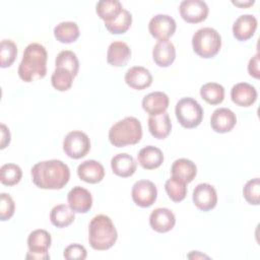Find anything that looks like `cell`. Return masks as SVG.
<instances>
[{
    "instance_id": "52a82bcc",
    "label": "cell",
    "mask_w": 260,
    "mask_h": 260,
    "mask_svg": "<svg viewBox=\"0 0 260 260\" xmlns=\"http://www.w3.org/2000/svg\"><path fill=\"white\" fill-rule=\"evenodd\" d=\"M63 150L71 158L84 157L90 150L89 137L82 131H70L63 140Z\"/></svg>"
},
{
    "instance_id": "8d00e7d4",
    "label": "cell",
    "mask_w": 260,
    "mask_h": 260,
    "mask_svg": "<svg viewBox=\"0 0 260 260\" xmlns=\"http://www.w3.org/2000/svg\"><path fill=\"white\" fill-rule=\"evenodd\" d=\"M243 195L246 201L253 205H258L260 202V180L259 178H254L249 180L244 188Z\"/></svg>"
},
{
    "instance_id": "7c38bea8",
    "label": "cell",
    "mask_w": 260,
    "mask_h": 260,
    "mask_svg": "<svg viewBox=\"0 0 260 260\" xmlns=\"http://www.w3.org/2000/svg\"><path fill=\"white\" fill-rule=\"evenodd\" d=\"M69 207L76 213H85L92 206V196L90 192L81 187H73L67 194Z\"/></svg>"
},
{
    "instance_id": "d6a6232c",
    "label": "cell",
    "mask_w": 260,
    "mask_h": 260,
    "mask_svg": "<svg viewBox=\"0 0 260 260\" xmlns=\"http://www.w3.org/2000/svg\"><path fill=\"white\" fill-rule=\"evenodd\" d=\"M187 184L183 181L171 177L166 181L165 189L171 200L174 202H181L185 199L187 194Z\"/></svg>"
},
{
    "instance_id": "f546056e",
    "label": "cell",
    "mask_w": 260,
    "mask_h": 260,
    "mask_svg": "<svg viewBox=\"0 0 260 260\" xmlns=\"http://www.w3.org/2000/svg\"><path fill=\"white\" fill-rule=\"evenodd\" d=\"M201 98L209 105H218L224 100V88L216 82H207L200 88Z\"/></svg>"
},
{
    "instance_id": "6da1fadb",
    "label": "cell",
    "mask_w": 260,
    "mask_h": 260,
    "mask_svg": "<svg viewBox=\"0 0 260 260\" xmlns=\"http://www.w3.org/2000/svg\"><path fill=\"white\" fill-rule=\"evenodd\" d=\"M32 183L47 190L62 189L70 179L68 166L59 159H49L37 162L31 168Z\"/></svg>"
},
{
    "instance_id": "277c9868",
    "label": "cell",
    "mask_w": 260,
    "mask_h": 260,
    "mask_svg": "<svg viewBox=\"0 0 260 260\" xmlns=\"http://www.w3.org/2000/svg\"><path fill=\"white\" fill-rule=\"evenodd\" d=\"M141 137L142 126L135 117H126L116 122L109 130V140L116 147L136 144Z\"/></svg>"
},
{
    "instance_id": "74e56055",
    "label": "cell",
    "mask_w": 260,
    "mask_h": 260,
    "mask_svg": "<svg viewBox=\"0 0 260 260\" xmlns=\"http://www.w3.org/2000/svg\"><path fill=\"white\" fill-rule=\"evenodd\" d=\"M15 210V204L12 197L7 193L0 194V219L8 220L12 217Z\"/></svg>"
},
{
    "instance_id": "cb8c5ba5",
    "label": "cell",
    "mask_w": 260,
    "mask_h": 260,
    "mask_svg": "<svg viewBox=\"0 0 260 260\" xmlns=\"http://www.w3.org/2000/svg\"><path fill=\"white\" fill-rule=\"evenodd\" d=\"M111 168L115 175L127 178L132 176L137 168V164L133 156L128 153H118L111 159Z\"/></svg>"
},
{
    "instance_id": "f1b7e54d",
    "label": "cell",
    "mask_w": 260,
    "mask_h": 260,
    "mask_svg": "<svg viewBox=\"0 0 260 260\" xmlns=\"http://www.w3.org/2000/svg\"><path fill=\"white\" fill-rule=\"evenodd\" d=\"M74 211L69 205L58 204L54 206L50 212V220L57 228H65L74 221Z\"/></svg>"
},
{
    "instance_id": "7bdbcfd3",
    "label": "cell",
    "mask_w": 260,
    "mask_h": 260,
    "mask_svg": "<svg viewBox=\"0 0 260 260\" xmlns=\"http://www.w3.org/2000/svg\"><path fill=\"white\" fill-rule=\"evenodd\" d=\"M188 258L190 259H197V258H208V256L204 255V254H201L199 253L198 251H192L190 254H188L187 256Z\"/></svg>"
},
{
    "instance_id": "836d02e7",
    "label": "cell",
    "mask_w": 260,
    "mask_h": 260,
    "mask_svg": "<svg viewBox=\"0 0 260 260\" xmlns=\"http://www.w3.org/2000/svg\"><path fill=\"white\" fill-rule=\"evenodd\" d=\"M74 77L75 76L69 70L56 68L52 73L51 82L53 87L58 91H66L71 87Z\"/></svg>"
},
{
    "instance_id": "4fadbf2b",
    "label": "cell",
    "mask_w": 260,
    "mask_h": 260,
    "mask_svg": "<svg viewBox=\"0 0 260 260\" xmlns=\"http://www.w3.org/2000/svg\"><path fill=\"white\" fill-rule=\"evenodd\" d=\"M237 124L236 114L228 108H219L213 111L210 117L211 128L217 133H228Z\"/></svg>"
},
{
    "instance_id": "83f0119b",
    "label": "cell",
    "mask_w": 260,
    "mask_h": 260,
    "mask_svg": "<svg viewBox=\"0 0 260 260\" xmlns=\"http://www.w3.org/2000/svg\"><path fill=\"white\" fill-rule=\"evenodd\" d=\"M54 37L63 44L73 43L79 37L78 25L73 21H62L54 27Z\"/></svg>"
},
{
    "instance_id": "e575fe53",
    "label": "cell",
    "mask_w": 260,
    "mask_h": 260,
    "mask_svg": "<svg viewBox=\"0 0 260 260\" xmlns=\"http://www.w3.org/2000/svg\"><path fill=\"white\" fill-rule=\"evenodd\" d=\"M22 177V171L15 164H5L0 169V181L5 186L18 184Z\"/></svg>"
},
{
    "instance_id": "ab89813d",
    "label": "cell",
    "mask_w": 260,
    "mask_h": 260,
    "mask_svg": "<svg viewBox=\"0 0 260 260\" xmlns=\"http://www.w3.org/2000/svg\"><path fill=\"white\" fill-rule=\"evenodd\" d=\"M248 72L254 78H259V54L256 53L248 63Z\"/></svg>"
},
{
    "instance_id": "e0dca14e",
    "label": "cell",
    "mask_w": 260,
    "mask_h": 260,
    "mask_svg": "<svg viewBox=\"0 0 260 260\" xmlns=\"http://www.w3.org/2000/svg\"><path fill=\"white\" fill-rule=\"evenodd\" d=\"M256 88L247 82H239L231 89L232 101L240 107H250L257 100Z\"/></svg>"
},
{
    "instance_id": "1f68e13d",
    "label": "cell",
    "mask_w": 260,
    "mask_h": 260,
    "mask_svg": "<svg viewBox=\"0 0 260 260\" xmlns=\"http://www.w3.org/2000/svg\"><path fill=\"white\" fill-rule=\"evenodd\" d=\"M131 23H132L131 13L128 10L123 9L117 18H115L110 22H105V26L111 34L120 35V34L126 32L130 28Z\"/></svg>"
},
{
    "instance_id": "d6986e66",
    "label": "cell",
    "mask_w": 260,
    "mask_h": 260,
    "mask_svg": "<svg viewBox=\"0 0 260 260\" xmlns=\"http://www.w3.org/2000/svg\"><path fill=\"white\" fill-rule=\"evenodd\" d=\"M131 58L129 46L122 41H115L110 44L107 51V62L115 67L125 66Z\"/></svg>"
},
{
    "instance_id": "4dcf8cb0",
    "label": "cell",
    "mask_w": 260,
    "mask_h": 260,
    "mask_svg": "<svg viewBox=\"0 0 260 260\" xmlns=\"http://www.w3.org/2000/svg\"><path fill=\"white\" fill-rule=\"evenodd\" d=\"M56 68H64L69 70L74 76L77 75L79 69V61L76 54L69 50L61 51L55 60Z\"/></svg>"
},
{
    "instance_id": "4316f807",
    "label": "cell",
    "mask_w": 260,
    "mask_h": 260,
    "mask_svg": "<svg viewBox=\"0 0 260 260\" xmlns=\"http://www.w3.org/2000/svg\"><path fill=\"white\" fill-rule=\"evenodd\" d=\"M123 9L121 2L118 0H101L95 6L98 16L105 22H110L117 18Z\"/></svg>"
},
{
    "instance_id": "ffe728a7",
    "label": "cell",
    "mask_w": 260,
    "mask_h": 260,
    "mask_svg": "<svg viewBox=\"0 0 260 260\" xmlns=\"http://www.w3.org/2000/svg\"><path fill=\"white\" fill-rule=\"evenodd\" d=\"M152 58L159 67H169L176 58V49L169 40L158 41L152 49Z\"/></svg>"
},
{
    "instance_id": "8992f818",
    "label": "cell",
    "mask_w": 260,
    "mask_h": 260,
    "mask_svg": "<svg viewBox=\"0 0 260 260\" xmlns=\"http://www.w3.org/2000/svg\"><path fill=\"white\" fill-rule=\"evenodd\" d=\"M175 113L179 123L187 129L200 125L203 119V109L199 103L192 98H183L177 104Z\"/></svg>"
},
{
    "instance_id": "7a4b0ae2",
    "label": "cell",
    "mask_w": 260,
    "mask_h": 260,
    "mask_svg": "<svg viewBox=\"0 0 260 260\" xmlns=\"http://www.w3.org/2000/svg\"><path fill=\"white\" fill-rule=\"evenodd\" d=\"M48 54L46 48L39 43L26 46L21 62L18 66V75L24 82H31L44 78L47 74Z\"/></svg>"
},
{
    "instance_id": "3957f363",
    "label": "cell",
    "mask_w": 260,
    "mask_h": 260,
    "mask_svg": "<svg viewBox=\"0 0 260 260\" xmlns=\"http://www.w3.org/2000/svg\"><path fill=\"white\" fill-rule=\"evenodd\" d=\"M118 239L117 230L112 219L105 214L95 215L88 225V243L98 251H105L114 246Z\"/></svg>"
},
{
    "instance_id": "5b68a950",
    "label": "cell",
    "mask_w": 260,
    "mask_h": 260,
    "mask_svg": "<svg viewBox=\"0 0 260 260\" xmlns=\"http://www.w3.org/2000/svg\"><path fill=\"white\" fill-rule=\"evenodd\" d=\"M193 51L201 58L214 57L220 50L221 37L212 27H202L195 31L192 37Z\"/></svg>"
},
{
    "instance_id": "5bb4252c",
    "label": "cell",
    "mask_w": 260,
    "mask_h": 260,
    "mask_svg": "<svg viewBox=\"0 0 260 260\" xmlns=\"http://www.w3.org/2000/svg\"><path fill=\"white\" fill-rule=\"evenodd\" d=\"M176 223V217L172 210L166 207H158L151 211L149 215V224L157 233H167L171 231Z\"/></svg>"
},
{
    "instance_id": "b9f144b4",
    "label": "cell",
    "mask_w": 260,
    "mask_h": 260,
    "mask_svg": "<svg viewBox=\"0 0 260 260\" xmlns=\"http://www.w3.org/2000/svg\"><path fill=\"white\" fill-rule=\"evenodd\" d=\"M26 259H37V260H49L50 255L49 253H32V252H27L25 255Z\"/></svg>"
},
{
    "instance_id": "484cf974",
    "label": "cell",
    "mask_w": 260,
    "mask_h": 260,
    "mask_svg": "<svg viewBox=\"0 0 260 260\" xmlns=\"http://www.w3.org/2000/svg\"><path fill=\"white\" fill-rule=\"evenodd\" d=\"M51 243V235L45 230H35L27 238L28 251L32 253H48Z\"/></svg>"
},
{
    "instance_id": "8fae6325",
    "label": "cell",
    "mask_w": 260,
    "mask_h": 260,
    "mask_svg": "<svg viewBox=\"0 0 260 260\" xmlns=\"http://www.w3.org/2000/svg\"><path fill=\"white\" fill-rule=\"evenodd\" d=\"M192 199H193L194 205L198 209L202 211H209L216 206V203H217L216 190L210 184L200 183L194 188Z\"/></svg>"
},
{
    "instance_id": "9a60e30c",
    "label": "cell",
    "mask_w": 260,
    "mask_h": 260,
    "mask_svg": "<svg viewBox=\"0 0 260 260\" xmlns=\"http://www.w3.org/2000/svg\"><path fill=\"white\" fill-rule=\"evenodd\" d=\"M257 28V19L252 14L240 15L233 24V35L240 41L245 42L251 39Z\"/></svg>"
},
{
    "instance_id": "ee69618b",
    "label": "cell",
    "mask_w": 260,
    "mask_h": 260,
    "mask_svg": "<svg viewBox=\"0 0 260 260\" xmlns=\"http://www.w3.org/2000/svg\"><path fill=\"white\" fill-rule=\"evenodd\" d=\"M254 0L252 1H247V2H240V1H233V4L237 5V6H240V7H249L251 5L254 4Z\"/></svg>"
},
{
    "instance_id": "60d3db41",
    "label": "cell",
    "mask_w": 260,
    "mask_h": 260,
    "mask_svg": "<svg viewBox=\"0 0 260 260\" xmlns=\"http://www.w3.org/2000/svg\"><path fill=\"white\" fill-rule=\"evenodd\" d=\"M0 132H1V139H0V148L4 149L10 143V131L5 124L0 125Z\"/></svg>"
},
{
    "instance_id": "44dd1931",
    "label": "cell",
    "mask_w": 260,
    "mask_h": 260,
    "mask_svg": "<svg viewBox=\"0 0 260 260\" xmlns=\"http://www.w3.org/2000/svg\"><path fill=\"white\" fill-rule=\"evenodd\" d=\"M169 96L165 92L153 91L143 98L142 108L147 114H149V116H154L166 112L169 107Z\"/></svg>"
},
{
    "instance_id": "7402d4cb",
    "label": "cell",
    "mask_w": 260,
    "mask_h": 260,
    "mask_svg": "<svg viewBox=\"0 0 260 260\" xmlns=\"http://www.w3.org/2000/svg\"><path fill=\"white\" fill-rule=\"evenodd\" d=\"M148 130L150 134L157 139H165L172 130V122L170 115L164 112L158 115L148 117Z\"/></svg>"
},
{
    "instance_id": "ba28073f",
    "label": "cell",
    "mask_w": 260,
    "mask_h": 260,
    "mask_svg": "<svg viewBox=\"0 0 260 260\" xmlns=\"http://www.w3.org/2000/svg\"><path fill=\"white\" fill-rule=\"evenodd\" d=\"M131 196L136 205L140 207H149L157 198V189L151 181L139 180L133 185Z\"/></svg>"
},
{
    "instance_id": "ac0fdd59",
    "label": "cell",
    "mask_w": 260,
    "mask_h": 260,
    "mask_svg": "<svg viewBox=\"0 0 260 260\" xmlns=\"http://www.w3.org/2000/svg\"><path fill=\"white\" fill-rule=\"evenodd\" d=\"M77 175L80 180L89 184H96L105 177L103 165L94 159H87L77 167Z\"/></svg>"
},
{
    "instance_id": "30bf717a",
    "label": "cell",
    "mask_w": 260,
    "mask_h": 260,
    "mask_svg": "<svg viewBox=\"0 0 260 260\" xmlns=\"http://www.w3.org/2000/svg\"><path fill=\"white\" fill-rule=\"evenodd\" d=\"M176 21L168 14H156L148 23V30L150 35L158 41L168 40L176 31Z\"/></svg>"
},
{
    "instance_id": "f35d334b",
    "label": "cell",
    "mask_w": 260,
    "mask_h": 260,
    "mask_svg": "<svg viewBox=\"0 0 260 260\" xmlns=\"http://www.w3.org/2000/svg\"><path fill=\"white\" fill-rule=\"evenodd\" d=\"M63 256L67 260H83L87 256L86 249L79 244H71L64 250Z\"/></svg>"
},
{
    "instance_id": "9c48e42d",
    "label": "cell",
    "mask_w": 260,
    "mask_h": 260,
    "mask_svg": "<svg viewBox=\"0 0 260 260\" xmlns=\"http://www.w3.org/2000/svg\"><path fill=\"white\" fill-rule=\"evenodd\" d=\"M181 17L189 23H198L206 19L208 6L202 0H184L179 6Z\"/></svg>"
},
{
    "instance_id": "603a6c76",
    "label": "cell",
    "mask_w": 260,
    "mask_h": 260,
    "mask_svg": "<svg viewBox=\"0 0 260 260\" xmlns=\"http://www.w3.org/2000/svg\"><path fill=\"white\" fill-rule=\"evenodd\" d=\"M139 165L145 170H154L164 162L162 151L153 145H147L141 148L137 154Z\"/></svg>"
},
{
    "instance_id": "d4e9b609",
    "label": "cell",
    "mask_w": 260,
    "mask_h": 260,
    "mask_svg": "<svg viewBox=\"0 0 260 260\" xmlns=\"http://www.w3.org/2000/svg\"><path fill=\"white\" fill-rule=\"evenodd\" d=\"M172 177L183 181L188 184L194 180L197 175V167L196 165L187 158H179L176 159L171 168Z\"/></svg>"
},
{
    "instance_id": "d590c367",
    "label": "cell",
    "mask_w": 260,
    "mask_h": 260,
    "mask_svg": "<svg viewBox=\"0 0 260 260\" xmlns=\"http://www.w3.org/2000/svg\"><path fill=\"white\" fill-rule=\"evenodd\" d=\"M17 56V47L11 40H2L0 46V66L2 68L10 67Z\"/></svg>"
},
{
    "instance_id": "2e32d148",
    "label": "cell",
    "mask_w": 260,
    "mask_h": 260,
    "mask_svg": "<svg viewBox=\"0 0 260 260\" xmlns=\"http://www.w3.org/2000/svg\"><path fill=\"white\" fill-rule=\"evenodd\" d=\"M125 82L133 89L142 90L151 85L152 75L145 67L133 66L126 72Z\"/></svg>"
}]
</instances>
